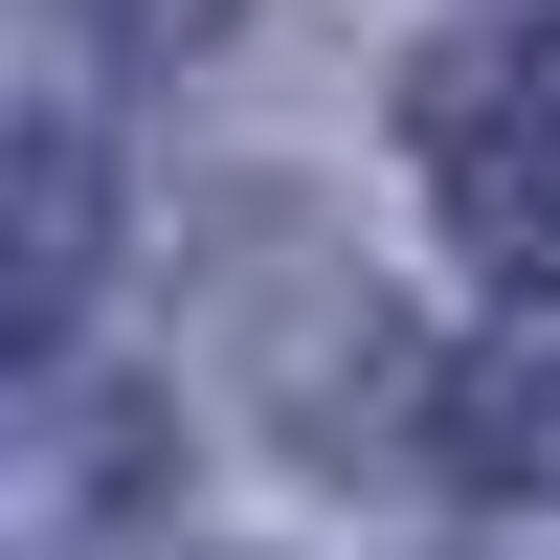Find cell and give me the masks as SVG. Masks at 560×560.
I'll list each match as a JSON object with an SVG mask.
<instances>
[{
    "mask_svg": "<svg viewBox=\"0 0 560 560\" xmlns=\"http://www.w3.org/2000/svg\"><path fill=\"white\" fill-rule=\"evenodd\" d=\"M404 113H427V202H448V247H471L493 292H560V23H471Z\"/></svg>",
    "mask_w": 560,
    "mask_h": 560,
    "instance_id": "1",
    "label": "cell"
},
{
    "mask_svg": "<svg viewBox=\"0 0 560 560\" xmlns=\"http://www.w3.org/2000/svg\"><path fill=\"white\" fill-rule=\"evenodd\" d=\"M448 448H471L493 493H560V337H538V314L471 359V382H448Z\"/></svg>",
    "mask_w": 560,
    "mask_h": 560,
    "instance_id": "2",
    "label": "cell"
},
{
    "mask_svg": "<svg viewBox=\"0 0 560 560\" xmlns=\"http://www.w3.org/2000/svg\"><path fill=\"white\" fill-rule=\"evenodd\" d=\"M90 269V135H23V314H68Z\"/></svg>",
    "mask_w": 560,
    "mask_h": 560,
    "instance_id": "3",
    "label": "cell"
},
{
    "mask_svg": "<svg viewBox=\"0 0 560 560\" xmlns=\"http://www.w3.org/2000/svg\"><path fill=\"white\" fill-rule=\"evenodd\" d=\"M68 23H113V45H224L247 0H68Z\"/></svg>",
    "mask_w": 560,
    "mask_h": 560,
    "instance_id": "4",
    "label": "cell"
}]
</instances>
